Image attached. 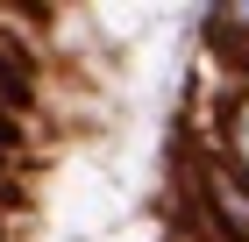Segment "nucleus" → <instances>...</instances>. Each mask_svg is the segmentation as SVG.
<instances>
[{"mask_svg":"<svg viewBox=\"0 0 249 242\" xmlns=\"http://www.w3.org/2000/svg\"><path fill=\"white\" fill-rule=\"evenodd\" d=\"M0 164H29V121H15L7 107H0Z\"/></svg>","mask_w":249,"mask_h":242,"instance_id":"obj_3","label":"nucleus"},{"mask_svg":"<svg viewBox=\"0 0 249 242\" xmlns=\"http://www.w3.org/2000/svg\"><path fill=\"white\" fill-rule=\"evenodd\" d=\"M0 107L15 114V121H36V107H43L36 43H29V36H15L7 21H0Z\"/></svg>","mask_w":249,"mask_h":242,"instance_id":"obj_2","label":"nucleus"},{"mask_svg":"<svg viewBox=\"0 0 249 242\" xmlns=\"http://www.w3.org/2000/svg\"><path fill=\"white\" fill-rule=\"evenodd\" d=\"M199 228L213 242H249V178L221 157H199Z\"/></svg>","mask_w":249,"mask_h":242,"instance_id":"obj_1","label":"nucleus"},{"mask_svg":"<svg viewBox=\"0 0 249 242\" xmlns=\"http://www.w3.org/2000/svg\"><path fill=\"white\" fill-rule=\"evenodd\" d=\"M235 149H242V178H249V93H242V107H235Z\"/></svg>","mask_w":249,"mask_h":242,"instance_id":"obj_4","label":"nucleus"}]
</instances>
